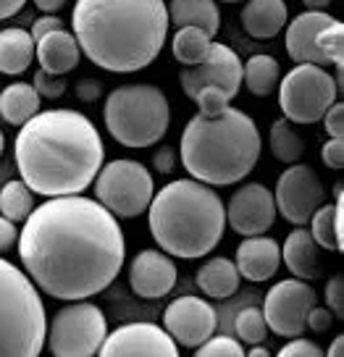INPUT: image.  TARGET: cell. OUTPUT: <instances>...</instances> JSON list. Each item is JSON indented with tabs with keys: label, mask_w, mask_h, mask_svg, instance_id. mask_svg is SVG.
<instances>
[{
	"label": "cell",
	"mask_w": 344,
	"mask_h": 357,
	"mask_svg": "<svg viewBox=\"0 0 344 357\" xmlns=\"http://www.w3.org/2000/svg\"><path fill=\"white\" fill-rule=\"evenodd\" d=\"M321 158H323V163H326L329 168H334V171H342V168H344V139H336V137H331V139L323 145Z\"/></svg>",
	"instance_id": "cell-40"
},
{
	"label": "cell",
	"mask_w": 344,
	"mask_h": 357,
	"mask_svg": "<svg viewBox=\"0 0 344 357\" xmlns=\"http://www.w3.org/2000/svg\"><path fill=\"white\" fill-rule=\"evenodd\" d=\"M129 287L142 300H160L177 287V266L168 252L142 250L129 266Z\"/></svg>",
	"instance_id": "cell-17"
},
{
	"label": "cell",
	"mask_w": 344,
	"mask_h": 357,
	"mask_svg": "<svg viewBox=\"0 0 344 357\" xmlns=\"http://www.w3.org/2000/svg\"><path fill=\"white\" fill-rule=\"evenodd\" d=\"M103 357H177L179 344L156 324H126L105 336Z\"/></svg>",
	"instance_id": "cell-15"
},
{
	"label": "cell",
	"mask_w": 344,
	"mask_h": 357,
	"mask_svg": "<svg viewBox=\"0 0 344 357\" xmlns=\"http://www.w3.org/2000/svg\"><path fill=\"white\" fill-rule=\"evenodd\" d=\"M24 6H27V0H0V22H3V19H11V16H16Z\"/></svg>",
	"instance_id": "cell-46"
},
{
	"label": "cell",
	"mask_w": 344,
	"mask_h": 357,
	"mask_svg": "<svg viewBox=\"0 0 344 357\" xmlns=\"http://www.w3.org/2000/svg\"><path fill=\"white\" fill-rule=\"evenodd\" d=\"M211 43V34L200 26H179V32L174 34V43H171V50L181 66H197L202 58L208 56Z\"/></svg>",
	"instance_id": "cell-28"
},
{
	"label": "cell",
	"mask_w": 344,
	"mask_h": 357,
	"mask_svg": "<svg viewBox=\"0 0 344 357\" xmlns=\"http://www.w3.org/2000/svg\"><path fill=\"white\" fill-rule=\"evenodd\" d=\"M234 266L239 271V276L247 281L260 284V281L274 279L281 268V245L266 234L244 236V242L237 247Z\"/></svg>",
	"instance_id": "cell-18"
},
{
	"label": "cell",
	"mask_w": 344,
	"mask_h": 357,
	"mask_svg": "<svg viewBox=\"0 0 344 357\" xmlns=\"http://www.w3.org/2000/svg\"><path fill=\"white\" fill-rule=\"evenodd\" d=\"M168 24L163 0H77L71 13L79 50L113 74L150 66L166 45Z\"/></svg>",
	"instance_id": "cell-3"
},
{
	"label": "cell",
	"mask_w": 344,
	"mask_h": 357,
	"mask_svg": "<svg viewBox=\"0 0 344 357\" xmlns=\"http://www.w3.org/2000/svg\"><path fill=\"white\" fill-rule=\"evenodd\" d=\"M281 66L271 56H253L247 63H242V84H247V92L255 98H266L278 87Z\"/></svg>",
	"instance_id": "cell-27"
},
{
	"label": "cell",
	"mask_w": 344,
	"mask_h": 357,
	"mask_svg": "<svg viewBox=\"0 0 344 357\" xmlns=\"http://www.w3.org/2000/svg\"><path fill=\"white\" fill-rule=\"evenodd\" d=\"M56 29H66V26H63V22H61L58 16H53V13H45V16H40V19L32 24V32H29V34H32V40L37 43L40 37L56 32Z\"/></svg>",
	"instance_id": "cell-42"
},
{
	"label": "cell",
	"mask_w": 344,
	"mask_h": 357,
	"mask_svg": "<svg viewBox=\"0 0 344 357\" xmlns=\"http://www.w3.org/2000/svg\"><path fill=\"white\" fill-rule=\"evenodd\" d=\"M329 3H331V0H302L305 11H326V8H329Z\"/></svg>",
	"instance_id": "cell-49"
},
{
	"label": "cell",
	"mask_w": 344,
	"mask_h": 357,
	"mask_svg": "<svg viewBox=\"0 0 344 357\" xmlns=\"http://www.w3.org/2000/svg\"><path fill=\"white\" fill-rule=\"evenodd\" d=\"M331 321H334V312L329 307H318V305H313L311 312H308V318H305V328H313V331H329L331 328Z\"/></svg>",
	"instance_id": "cell-41"
},
{
	"label": "cell",
	"mask_w": 344,
	"mask_h": 357,
	"mask_svg": "<svg viewBox=\"0 0 344 357\" xmlns=\"http://www.w3.org/2000/svg\"><path fill=\"white\" fill-rule=\"evenodd\" d=\"M226 221L242 236L266 234L276 221L274 192H268V187L257 184V181L242 184L226 205Z\"/></svg>",
	"instance_id": "cell-16"
},
{
	"label": "cell",
	"mask_w": 344,
	"mask_h": 357,
	"mask_svg": "<svg viewBox=\"0 0 344 357\" xmlns=\"http://www.w3.org/2000/svg\"><path fill=\"white\" fill-rule=\"evenodd\" d=\"M313 305H318V294L308 281L297 276L284 279L268 289L263 300V318L276 336H284V339L302 336L305 318Z\"/></svg>",
	"instance_id": "cell-11"
},
{
	"label": "cell",
	"mask_w": 344,
	"mask_h": 357,
	"mask_svg": "<svg viewBox=\"0 0 344 357\" xmlns=\"http://www.w3.org/2000/svg\"><path fill=\"white\" fill-rule=\"evenodd\" d=\"M323 126H326V132L329 137H336V139H342L344 137V105L339 100L334 102L329 111L323 113Z\"/></svg>",
	"instance_id": "cell-39"
},
{
	"label": "cell",
	"mask_w": 344,
	"mask_h": 357,
	"mask_svg": "<svg viewBox=\"0 0 344 357\" xmlns=\"http://www.w3.org/2000/svg\"><path fill=\"white\" fill-rule=\"evenodd\" d=\"M308 223H311V234H313V239L318 242V247H323V250H336V252H339L336 236H334V202L331 205L323 202L321 208L311 215Z\"/></svg>",
	"instance_id": "cell-33"
},
{
	"label": "cell",
	"mask_w": 344,
	"mask_h": 357,
	"mask_svg": "<svg viewBox=\"0 0 344 357\" xmlns=\"http://www.w3.org/2000/svg\"><path fill=\"white\" fill-rule=\"evenodd\" d=\"M168 22L177 26H200L213 37L221 29V11L216 0H171Z\"/></svg>",
	"instance_id": "cell-24"
},
{
	"label": "cell",
	"mask_w": 344,
	"mask_h": 357,
	"mask_svg": "<svg viewBox=\"0 0 344 357\" xmlns=\"http://www.w3.org/2000/svg\"><path fill=\"white\" fill-rule=\"evenodd\" d=\"M32 87L37 89V95H40V98H50V100H56V98H61V95L66 92L68 82H66L63 74H50V71L40 68V71L34 74Z\"/></svg>",
	"instance_id": "cell-36"
},
{
	"label": "cell",
	"mask_w": 344,
	"mask_h": 357,
	"mask_svg": "<svg viewBox=\"0 0 344 357\" xmlns=\"http://www.w3.org/2000/svg\"><path fill=\"white\" fill-rule=\"evenodd\" d=\"M323 349L311 339H302V336H292L287 344L278 349V357H321Z\"/></svg>",
	"instance_id": "cell-37"
},
{
	"label": "cell",
	"mask_w": 344,
	"mask_h": 357,
	"mask_svg": "<svg viewBox=\"0 0 344 357\" xmlns=\"http://www.w3.org/2000/svg\"><path fill=\"white\" fill-rule=\"evenodd\" d=\"M108 336V321L98 305L74 300L45 328L47 349L56 357H95Z\"/></svg>",
	"instance_id": "cell-9"
},
{
	"label": "cell",
	"mask_w": 344,
	"mask_h": 357,
	"mask_svg": "<svg viewBox=\"0 0 344 357\" xmlns=\"http://www.w3.org/2000/svg\"><path fill=\"white\" fill-rule=\"evenodd\" d=\"M339 100V84L323 66L297 63L278 79V108L292 123H318Z\"/></svg>",
	"instance_id": "cell-8"
},
{
	"label": "cell",
	"mask_w": 344,
	"mask_h": 357,
	"mask_svg": "<svg viewBox=\"0 0 344 357\" xmlns=\"http://www.w3.org/2000/svg\"><path fill=\"white\" fill-rule=\"evenodd\" d=\"M221 3H239V0H221Z\"/></svg>",
	"instance_id": "cell-52"
},
{
	"label": "cell",
	"mask_w": 344,
	"mask_h": 357,
	"mask_svg": "<svg viewBox=\"0 0 344 357\" xmlns=\"http://www.w3.org/2000/svg\"><path fill=\"white\" fill-rule=\"evenodd\" d=\"M150 234L163 252L197 260L216 250L226 229V205L197 178H179L153 195L147 205Z\"/></svg>",
	"instance_id": "cell-5"
},
{
	"label": "cell",
	"mask_w": 344,
	"mask_h": 357,
	"mask_svg": "<svg viewBox=\"0 0 344 357\" xmlns=\"http://www.w3.org/2000/svg\"><path fill=\"white\" fill-rule=\"evenodd\" d=\"M16 239H19L16 223L11 218H6V215H0V255H6L8 250L16 247Z\"/></svg>",
	"instance_id": "cell-43"
},
{
	"label": "cell",
	"mask_w": 344,
	"mask_h": 357,
	"mask_svg": "<svg viewBox=\"0 0 344 357\" xmlns=\"http://www.w3.org/2000/svg\"><path fill=\"white\" fill-rule=\"evenodd\" d=\"M95 195L116 218H137L147 211L156 195L153 174L132 158H119L100 166L95 176Z\"/></svg>",
	"instance_id": "cell-10"
},
{
	"label": "cell",
	"mask_w": 344,
	"mask_h": 357,
	"mask_svg": "<svg viewBox=\"0 0 344 357\" xmlns=\"http://www.w3.org/2000/svg\"><path fill=\"white\" fill-rule=\"evenodd\" d=\"M79 43L77 37L66 29H56V32L45 34L34 43V56L40 61V68L50 71V74H68L74 71L79 63Z\"/></svg>",
	"instance_id": "cell-22"
},
{
	"label": "cell",
	"mask_w": 344,
	"mask_h": 357,
	"mask_svg": "<svg viewBox=\"0 0 344 357\" xmlns=\"http://www.w3.org/2000/svg\"><path fill=\"white\" fill-rule=\"evenodd\" d=\"M326 305L331 307L334 318H344V279L342 276H334L326 284Z\"/></svg>",
	"instance_id": "cell-38"
},
{
	"label": "cell",
	"mask_w": 344,
	"mask_h": 357,
	"mask_svg": "<svg viewBox=\"0 0 344 357\" xmlns=\"http://www.w3.org/2000/svg\"><path fill=\"white\" fill-rule=\"evenodd\" d=\"M3 150H6V137H3V132H0V155H3Z\"/></svg>",
	"instance_id": "cell-51"
},
{
	"label": "cell",
	"mask_w": 344,
	"mask_h": 357,
	"mask_svg": "<svg viewBox=\"0 0 344 357\" xmlns=\"http://www.w3.org/2000/svg\"><path fill=\"white\" fill-rule=\"evenodd\" d=\"M268 145H271V153L276 160L281 163H297L305 153V142L297 134V129L292 126V121L287 119H276L274 126H271V137H268Z\"/></svg>",
	"instance_id": "cell-29"
},
{
	"label": "cell",
	"mask_w": 344,
	"mask_h": 357,
	"mask_svg": "<svg viewBox=\"0 0 344 357\" xmlns=\"http://www.w3.org/2000/svg\"><path fill=\"white\" fill-rule=\"evenodd\" d=\"M34 6L43 13H56L66 6V0H34Z\"/></svg>",
	"instance_id": "cell-47"
},
{
	"label": "cell",
	"mask_w": 344,
	"mask_h": 357,
	"mask_svg": "<svg viewBox=\"0 0 344 357\" xmlns=\"http://www.w3.org/2000/svg\"><path fill=\"white\" fill-rule=\"evenodd\" d=\"M274 202H276V211L289 223L305 226L311 221L313 213L326 202V190H323L321 178L311 166L289 163L276 181Z\"/></svg>",
	"instance_id": "cell-12"
},
{
	"label": "cell",
	"mask_w": 344,
	"mask_h": 357,
	"mask_svg": "<svg viewBox=\"0 0 344 357\" xmlns=\"http://www.w3.org/2000/svg\"><path fill=\"white\" fill-rule=\"evenodd\" d=\"M315 45H318L321 56L326 58V63L336 66V84H339L342 82V63H344V24L334 19L329 26H323L321 32H318Z\"/></svg>",
	"instance_id": "cell-31"
},
{
	"label": "cell",
	"mask_w": 344,
	"mask_h": 357,
	"mask_svg": "<svg viewBox=\"0 0 344 357\" xmlns=\"http://www.w3.org/2000/svg\"><path fill=\"white\" fill-rule=\"evenodd\" d=\"M34 61V40L27 29L11 26L0 32V71L8 77H19Z\"/></svg>",
	"instance_id": "cell-23"
},
{
	"label": "cell",
	"mask_w": 344,
	"mask_h": 357,
	"mask_svg": "<svg viewBox=\"0 0 344 357\" xmlns=\"http://www.w3.org/2000/svg\"><path fill=\"white\" fill-rule=\"evenodd\" d=\"M287 0H247L239 13L244 32L255 40H274L287 26Z\"/></svg>",
	"instance_id": "cell-20"
},
{
	"label": "cell",
	"mask_w": 344,
	"mask_h": 357,
	"mask_svg": "<svg viewBox=\"0 0 344 357\" xmlns=\"http://www.w3.org/2000/svg\"><path fill=\"white\" fill-rule=\"evenodd\" d=\"M105 158L100 132L71 108L37 111L16 137L13 160L22 181L43 197L82 195Z\"/></svg>",
	"instance_id": "cell-2"
},
{
	"label": "cell",
	"mask_w": 344,
	"mask_h": 357,
	"mask_svg": "<svg viewBox=\"0 0 344 357\" xmlns=\"http://www.w3.org/2000/svg\"><path fill=\"white\" fill-rule=\"evenodd\" d=\"M34 208V192L24 184L22 178L8 181L3 190H0V215L11 218L13 223H22Z\"/></svg>",
	"instance_id": "cell-30"
},
{
	"label": "cell",
	"mask_w": 344,
	"mask_h": 357,
	"mask_svg": "<svg viewBox=\"0 0 344 357\" xmlns=\"http://www.w3.org/2000/svg\"><path fill=\"white\" fill-rule=\"evenodd\" d=\"M234 331L239 336L242 344H260L268 334V324L263 318V310L257 307H244L234 318Z\"/></svg>",
	"instance_id": "cell-32"
},
{
	"label": "cell",
	"mask_w": 344,
	"mask_h": 357,
	"mask_svg": "<svg viewBox=\"0 0 344 357\" xmlns=\"http://www.w3.org/2000/svg\"><path fill=\"white\" fill-rule=\"evenodd\" d=\"M195 355L197 357H242L244 347L239 339H232V336H211V339H205L200 347H195Z\"/></svg>",
	"instance_id": "cell-35"
},
{
	"label": "cell",
	"mask_w": 344,
	"mask_h": 357,
	"mask_svg": "<svg viewBox=\"0 0 344 357\" xmlns=\"http://www.w3.org/2000/svg\"><path fill=\"white\" fill-rule=\"evenodd\" d=\"M244 355H250V357H268V349H266V347H260V344H253V349H247Z\"/></svg>",
	"instance_id": "cell-50"
},
{
	"label": "cell",
	"mask_w": 344,
	"mask_h": 357,
	"mask_svg": "<svg viewBox=\"0 0 344 357\" xmlns=\"http://www.w3.org/2000/svg\"><path fill=\"white\" fill-rule=\"evenodd\" d=\"M192 100H195V105H197V111H200L202 116H218L221 111L229 108L232 95H229L226 89L216 87V84H205V87H200L192 95Z\"/></svg>",
	"instance_id": "cell-34"
},
{
	"label": "cell",
	"mask_w": 344,
	"mask_h": 357,
	"mask_svg": "<svg viewBox=\"0 0 344 357\" xmlns=\"http://www.w3.org/2000/svg\"><path fill=\"white\" fill-rule=\"evenodd\" d=\"M47 315L37 287L22 268L0 257V357H37Z\"/></svg>",
	"instance_id": "cell-6"
},
{
	"label": "cell",
	"mask_w": 344,
	"mask_h": 357,
	"mask_svg": "<svg viewBox=\"0 0 344 357\" xmlns=\"http://www.w3.org/2000/svg\"><path fill=\"white\" fill-rule=\"evenodd\" d=\"M103 119L119 145L142 150L166 137L171 105L156 84H124L105 98Z\"/></svg>",
	"instance_id": "cell-7"
},
{
	"label": "cell",
	"mask_w": 344,
	"mask_h": 357,
	"mask_svg": "<svg viewBox=\"0 0 344 357\" xmlns=\"http://www.w3.org/2000/svg\"><path fill=\"white\" fill-rule=\"evenodd\" d=\"M334 19L326 11H305L297 19H292L287 26V53L292 61L297 63H315V66H326V58L321 56L315 37L323 26H329Z\"/></svg>",
	"instance_id": "cell-19"
},
{
	"label": "cell",
	"mask_w": 344,
	"mask_h": 357,
	"mask_svg": "<svg viewBox=\"0 0 344 357\" xmlns=\"http://www.w3.org/2000/svg\"><path fill=\"white\" fill-rule=\"evenodd\" d=\"M153 166H156L158 174H171L174 168H177V153H174V147H160L153 158Z\"/></svg>",
	"instance_id": "cell-45"
},
{
	"label": "cell",
	"mask_w": 344,
	"mask_h": 357,
	"mask_svg": "<svg viewBox=\"0 0 344 357\" xmlns=\"http://www.w3.org/2000/svg\"><path fill=\"white\" fill-rule=\"evenodd\" d=\"M239 271L229 257H211L197 271V289L213 300H226L239 289Z\"/></svg>",
	"instance_id": "cell-25"
},
{
	"label": "cell",
	"mask_w": 344,
	"mask_h": 357,
	"mask_svg": "<svg viewBox=\"0 0 344 357\" xmlns=\"http://www.w3.org/2000/svg\"><path fill=\"white\" fill-rule=\"evenodd\" d=\"M163 328L179 347H200L218 328V315L211 302L200 297H179L163 312Z\"/></svg>",
	"instance_id": "cell-13"
},
{
	"label": "cell",
	"mask_w": 344,
	"mask_h": 357,
	"mask_svg": "<svg viewBox=\"0 0 344 357\" xmlns=\"http://www.w3.org/2000/svg\"><path fill=\"white\" fill-rule=\"evenodd\" d=\"M40 95L27 82H13L0 92V116L11 126H22L40 111Z\"/></svg>",
	"instance_id": "cell-26"
},
{
	"label": "cell",
	"mask_w": 344,
	"mask_h": 357,
	"mask_svg": "<svg viewBox=\"0 0 344 357\" xmlns=\"http://www.w3.org/2000/svg\"><path fill=\"white\" fill-rule=\"evenodd\" d=\"M103 95V84L98 79H82L77 84V98L82 102H95Z\"/></svg>",
	"instance_id": "cell-44"
},
{
	"label": "cell",
	"mask_w": 344,
	"mask_h": 357,
	"mask_svg": "<svg viewBox=\"0 0 344 357\" xmlns=\"http://www.w3.org/2000/svg\"><path fill=\"white\" fill-rule=\"evenodd\" d=\"M260 150L263 139L255 119L232 105L218 116L197 113L189 119L179 142V155L187 174L208 187L242 181L257 166Z\"/></svg>",
	"instance_id": "cell-4"
},
{
	"label": "cell",
	"mask_w": 344,
	"mask_h": 357,
	"mask_svg": "<svg viewBox=\"0 0 344 357\" xmlns=\"http://www.w3.org/2000/svg\"><path fill=\"white\" fill-rule=\"evenodd\" d=\"M24 273L37 289L63 302L89 300L121 273V223L98 200L61 195L32 208L19 234Z\"/></svg>",
	"instance_id": "cell-1"
},
{
	"label": "cell",
	"mask_w": 344,
	"mask_h": 357,
	"mask_svg": "<svg viewBox=\"0 0 344 357\" xmlns=\"http://www.w3.org/2000/svg\"><path fill=\"white\" fill-rule=\"evenodd\" d=\"M323 355H329V357H342L344 355V336H336L331 342V347L323 352Z\"/></svg>",
	"instance_id": "cell-48"
},
{
	"label": "cell",
	"mask_w": 344,
	"mask_h": 357,
	"mask_svg": "<svg viewBox=\"0 0 344 357\" xmlns=\"http://www.w3.org/2000/svg\"><path fill=\"white\" fill-rule=\"evenodd\" d=\"M281 260L297 279L313 281L321 273V247L313 239L311 231L302 226L287 234L284 245H281Z\"/></svg>",
	"instance_id": "cell-21"
},
{
	"label": "cell",
	"mask_w": 344,
	"mask_h": 357,
	"mask_svg": "<svg viewBox=\"0 0 344 357\" xmlns=\"http://www.w3.org/2000/svg\"><path fill=\"white\" fill-rule=\"evenodd\" d=\"M179 82H181V89L187 98H192L205 84H216L234 98L242 87V61L229 45L211 43L208 56L202 58L197 66H184Z\"/></svg>",
	"instance_id": "cell-14"
}]
</instances>
